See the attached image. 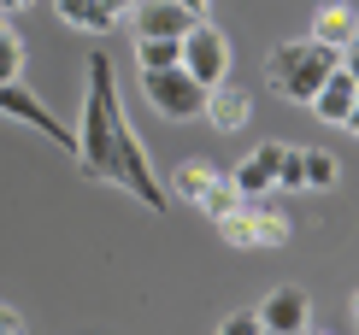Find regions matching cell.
I'll use <instances>...</instances> for the list:
<instances>
[{
	"label": "cell",
	"instance_id": "obj_1",
	"mask_svg": "<svg viewBox=\"0 0 359 335\" xmlns=\"http://www.w3.org/2000/svg\"><path fill=\"white\" fill-rule=\"evenodd\" d=\"M77 171L88 182H112V189L136 194V200L154 212L171 206L165 182L154 177V159L147 147L136 142L124 118V100H118V71L107 53H88V71H83V118H77Z\"/></svg>",
	"mask_w": 359,
	"mask_h": 335
},
{
	"label": "cell",
	"instance_id": "obj_2",
	"mask_svg": "<svg viewBox=\"0 0 359 335\" xmlns=\"http://www.w3.org/2000/svg\"><path fill=\"white\" fill-rule=\"evenodd\" d=\"M336 65H341V53H330V48H318L312 36H301V41H277V48H271L265 77H271V88H277L283 100L306 106L312 95H318V83L330 77Z\"/></svg>",
	"mask_w": 359,
	"mask_h": 335
},
{
	"label": "cell",
	"instance_id": "obj_3",
	"mask_svg": "<svg viewBox=\"0 0 359 335\" xmlns=\"http://www.w3.org/2000/svg\"><path fill=\"white\" fill-rule=\"evenodd\" d=\"M0 118H12V124H29L36 135H48L53 147L77 153V130H71V124H59V118H53V106L41 100L36 88H24V83H0Z\"/></svg>",
	"mask_w": 359,
	"mask_h": 335
},
{
	"label": "cell",
	"instance_id": "obj_4",
	"mask_svg": "<svg viewBox=\"0 0 359 335\" xmlns=\"http://www.w3.org/2000/svg\"><path fill=\"white\" fill-rule=\"evenodd\" d=\"M177 65H183L201 88L224 83V77H230V41H224V29H212L206 18L189 24V36L177 41Z\"/></svg>",
	"mask_w": 359,
	"mask_h": 335
},
{
	"label": "cell",
	"instance_id": "obj_5",
	"mask_svg": "<svg viewBox=\"0 0 359 335\" xmlns=\"http://www.w3.org/2000/svg\"><path fill=\"white\" fill-rule=\"evenodd\" d=\"M142 95L154 100L165 118H201V100H206V88L194 83L183 65H171V71H142Z\"/></svg>",
	"mask_w": 359,
	"mask_h": 335
},
{
	"label": "cell",
	"instance_id": "obj_6",
	"mask_svg": "<svg viewBox=\"0 0 359 335\" xmlns=\"http://www.w3.org/2000/svg\"><path fill=\"white\" fill-rule=\"evenodd\" d=\"M253 317H259V329H265V335H306L312 300H306V288L283 282V288H271V294L253 306Z\"/></svg>",
	"mask_w": 359,
	"mask_h": 335
},
{
	"label": "cell",
	"instance_id": "obj_7",
	"mask_svg": "<svg viewBox=\"0 0 359 335\" xmlns=\"http://www.w3.org/2000/svg\"><path fill=\"white\" fill-rule=\"evenodd\" d=\"M312 112H318V124H341V130H353V118H359V77L348 65H336L330 77L318 83V95L306 100Z\"/></svg>",
	"mask_w": 359,
	"mask_h": 335
},
{
	"label": "cell",
	"instance_id": "obj_8",
	"mask_svg": "<svg viewBox=\"0 0 359 335\" xmlns=\"http://www.w3.org/2000/svg\"><path fill=\"white\" fill-rule=\"evenodd\" d=\"M277 159H283V142H259L236 171H224V177H230V189L242 194V200H259V194L277 189Z\"/></svg>",
	"mask_w": 359,
	"mask_h": 335
},
{
	"label": "cell",
	"instance_id": "obj_9",
	"mask_svg": "<svg viewBox=\"0 0 359 335\" xmlns=\"http://www.w3.org/2000/svg\"><path fill=\"white\" fill-rule=\"evenodd\" d=\"M312 41L348 59V48H353V6L348 0H324V6L312 12Z\"/></svg>",
	"mask_w": 359,
	"mask_h": 335
},
{
	"label": "cell",
	"instance_id": "obj_10",
	"mask_svg": "<svg viewBox=\"0 0 359 335\" xmlns=\"http://www.w3.org/2000/svg\"><path fill=\"white\" fill-rule=\"evenodd\" d=\"M136 36H165V41H183L189 36V24H201V18H189V12H177L171 0H136Z\"/></svg>",
	"mask_w": 359,
	"mask_h": 335
},
{
	"label": "cell",
	"instance_id": "obj_11",
	"mask_svg": "<svg viewBox=\"0 0 359 335\" xmlns=\"http://www.w3.org/2000/svg\"><path fill=\"white\" fill-rule=\"evenodd\" d=\"M201 118L212 130H242L248 118H253V100L242 95V88H230V83H212V88H206V100H201Z\"/></svg>",
	"mask_w": 359,
	"mask_h": 335
},
{
	"label": "cell",
	"instance_id": "obj_12",
	"mask_svg": "<svg viewBox=\"0 0 359 335\" xmlns=\"http://www.w3.org/2000/svg\"><path fill=\"white\" fill-rule=\"evenodd\" d=\"M253 212V230H259V247H289V235H294V224H289V212H283L271 194H259V200H248Z\"/></svg>",
	"mask_w": 359,
	"mask_h": 335
},
{
	"label": "cell",
	"instance_id": "obj_13",
	"mask_svg": "<svg viewBox=\"0 0 359 335\" xmlns=\"http://www.w3.org/2000/svg\"><path fill=\"white\" fill-rule=\"evenodd\" d=\"M218 177H224L218 165H206V159H183V165L171 171V189H165V194H183V200L201 206V200H206V189H212Z\"/></svg>",
	"mask_w": 359,
	"mask_h": 335
},
{
	"label": "cell",
	"instance_id": "obj_14",
	"mask_svg": "<svg viewBox=\"0 0 359 335\" xmlns=\"http://www.w3.org/2000/svg\"><path fill=\"white\" fill-rule=\"evenodd\" d=\"M53 6H59V18H65L71 29H100V36H107V29L118 24L100 0H53Z\"/></svg>",
	"mask_w": 359,
	"mask_h": 335
},
{
	"label": "cell",
	"instance_id": "obj_15",
	"mask_svg": "<svg viewBox=\"0 0 359 335\" xmlns=\"http://www.w3.org/2000/svg\"><path fill=\"white\" fill-rule=\"evenodd\" d=\"M336 177H341V165L330 153H318V147H301V189H336Z\"/></svg>",
	"mask_w": 359,
	"mask_h": 335
},
{
	"label": "cell",
	"instance_id": "obj_16",
	"mask_svg": "<svg viewBox=\"0 0 359 335\" xmlns=\"http://www.w3.org/2000/svg\"><path fill=\"white\" fill-rule=\"evenodd\" d=\"M218 224V235L230 241V247H259V230H253V212H248V200L236 206V212H224V218H212Z\"/></svg>",
	"mask_w": 359,
	"mask_h": 335
},
{
	"label": "cell",
	"instance_id": "obj_17",
	"mask_svg": "<svg viewBox=\"0 0 359 335\" xmlns=\"http://www.w3.org/2000/svg\"><path fill=\"white\" fill-rule=\"evenodd\" d=\"M136 65H142V71H171V65H177V41H165V36H136Z\"/></svg>",
	"mask_w": 359,
	"mask_h": 335
},
{
	"label": "cell",
	"instance_id": "obj_18",
	"mask_svg": "<svg viewBox=\"0 0 359 335\" xmlns=\"http://www.w3.org/2000/svg\"><path fill=\"white\" fill-rule=\"evenodd\" d=\"M18 77H24V41L0 29V83H18Z\"/></svg>",
	"mask_w": 359,
	"mask_h": 335
},
{
	"label": "cell",
	"instance_id": "obj_19",
	"mask_svg": "<svg viewBox=\"0 0 359 335\" xmlns=\"http://www.w3.org/2000/svg\"><path fill=\"white\" fill-rule=\"evenodd\" d=\"M236 206H242V194L230 189V177H218L212 189H206V200H201V212H206V218H224V212H236Z\"/></svg>",
	"mask_w": 359,
	"mask_h": 335
},
{
	"label": "cell",
	"instance_id": "obj_20",
	"mask_svg": "<svg viewBox=\"0 0 359 335\" xmlns=\"http://www.w3.org/2000/svg\"><path fill=\"white\" fill-rule=\"evenodd\" d=\"M277 189H301V147H283V159H277Z\"/></svg>",
	"mask_w": 359,
	"mask_h": 335
},
{
	"label": "cell",
	"instance_id": "obj_21",
	"mask_svg": "<svg viewBox=\"0 0 359 335\" xmlns=\"http://www.w3.org/2000/svg\"><path fill=\"white\" fill-rule=\"evenodd\" d=\"M218 335H265V329H259V317H253V312H230L218 324Z\"/></svg>",
	"mask_w": 359,
	"mask_h": 335
},
{
	"label": "cell",
	"instance_id": "obj_22",
	"mask_svg": "<svg viewBox=\"0 0 359 335\" xmlns=\"http://www.w3.org/2000/svg\"><path fill=\"white\" fill-rule=\"evenodd\" d=\"M0 335H29V329H24V317L12 312V306H0Z\"/></svg>",
	"mask_w": 359,
	"mask_h": 335
},
{
	"label": "cell",
	"instance_id": "obj_23",
	"mask_svg": "<svg viewBox=\"0 0 359 335\" xmlns=\"http://www.w3.org/2000/svg\"><path fill=\"white\" fill-rule=\"evenodd\" d=\"M177 12H189V18H206V6H212V0H171Z\"/></svg>",
	"mask_w": 359,
	"mask_h": 335
},
{
	"label": "cell",
	"instance_id": "obj_24",
	"mask_svg": "<svg viewBox=\"0 0 359 335\" xmlns=\"http://www.w3.org/2000/svg\"><path fill=\"white\" fill-rule=\"evenodd\" d=\"M100 6H107L112 18H124V12H136V0H100Z\"/></svg>",
	"mask_w": 359,
	"mask_h": 335
},
{
	"label": "cell",
	"instance_id": "obj_25",
	"mask_svg": "<svg viewBox=\"0 0 359 335\" xmlns=\"http://www.w3.org/2000/svg\"><path fill=\"white\" fill-rule=\"evenodd\" d=\"M36 0H0V12H29Z\"/></svg>",
	"mask_w": 359,
	"mask_h": 335
},
{
	"label": "cell",
	"instance_id": "obj_26",
	"mask_svg": "<svg viewBox=\"0 0 359 335\" xmlns=\"http://www.w3.org/2000/svg\"><path fill=\"white\" fill-rule=\"evenodd\" d=\"M306 335H312V329H306Z\"/></svg>",
	"mask_w": 359,
	"mask_h": 335
}]
</instances>
